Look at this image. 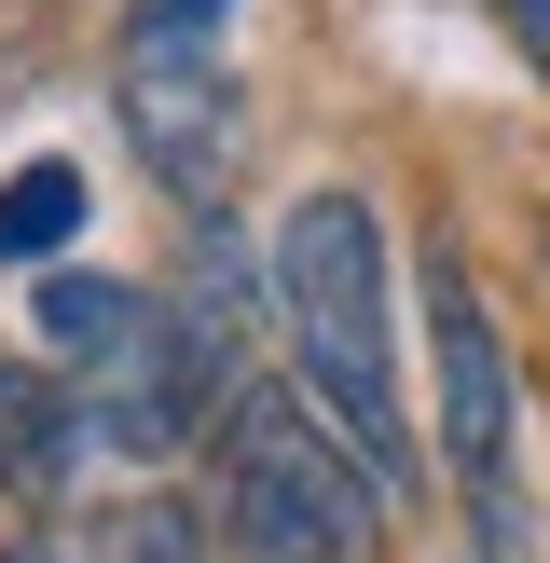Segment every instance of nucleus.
Segmentation results:
<instances>
[{
    "instance_id": "obj_1",
    "label": "nucleus",
    "mask_w": 550,
    "mask_h": 563,
    "mask_svg": "<svg viewBox=\"0 0 550 563\" xmlns=\"http://www.w3.org/2000/svg\"><path fill=\"white\" fill-rule=\"evenodd\" d=\"M262 275H275V330H289L302 412H317L385 482V509H399L413 495V412H399V262H385V207L344 192V179L289 192Z\"/></svg>"
},
{
    "instance_id": "obj_2",
    "label": "nucleus",
    "mask_w": 550,
    "mask_h": 563,
    "mask_svg": "<svg viewBox=\"0 0 550 563\" xmlns=\"http://www.w3.org/2000/svg\"><path fill=\"white\" fill-rule=\"evenodd\" d=\"M110 110H124V152L152 165V192L220 220L248 179V0H124Z\"/></svg>"
},
{
    "instance_id": "obj_3",
    "label": "nucleus",
    "mask_w": 550,
    "mask_h": 563,
    "mask_svg": "<svg viewBox=\"0 0 550 563\" xmlns=\"http://www.w3.org/2000/svg\"><path fill=\"white\" fill-rule=\"evenodd\" d=\"M220 537H234V563H372L385 482L302 399L248 385L234 427H220Z\"/></svg>"
},
{
    "instance_id": "obj_4",
    "label": "nucleus",
    "mask_w": 550,
    "mask_h": 563,
    "mask_svg": "<svg viewBox=\"0 0 550 563\" xmlns=\"http://www.w3.org/2000/svg\"><path fill=\"white\" fill-rule=\"evenodd\" d=\"M427 385H440V467H454L468 522L495 537V563H522V385L454 247H427Z\"/></svg>"
},
{
    "instance_id": "obj_5",
    "label": "nucleus",
    "mask_w": 550,
    "mask_h": 563,
    "mask_svg": "<svg viewBox=\"0 0 550 563\" xmlns=\"http://www.w3.org/2000/svg\"><path fill=\"white\" fill-rule=\"evenodd\" d=\"M82 234V165H14V179H0V262H55V247Z\"/></svg>"
},
{
    "instance_id": "obj_6",
    "label": "nucleus",
    "mask_w": 550,
    "mask_h": 563,
    "mask_svg": "<svg viewBox=\"0 0 550 563\" xmlns=\"http://www.w3.org/2000/svg\"><path fill=\"white\" fill-rule=\"evenodd\" d=\"M69 563H193V509H165V495H124V509L97 522V550Z\"/></svg>"
},
{
    "instance_id": "obj_7",
    "label": "nucleus",
    "mask_w": 550,
    "mask_h": 563,
    "mask_svg": "<svg viewBox=\"0 0 550 563\" xmlns=\"http://www.w3.org/2000/svg\"><path fill=\"white\" fill-rule=\"evenodd\" d=\"M495 27H509V42L537 55V82H550V0H495Z\"/></svg>"
},
{
    "instance_id": "obj_8",
    "label": "nucleus",
    "mask_w": 550,
    "mask_h": 563,
    "mask_svg": "<svg viewBox=\"0 0 550 563\" xmlns=\"http://www.w3.org/2000/svg\"><path fill=\"white\" fill-rule=\"evenodd\" d=\"M0 563H69V550H55V537H28V550H0Z\"/></svg>"
}]
</instances>
